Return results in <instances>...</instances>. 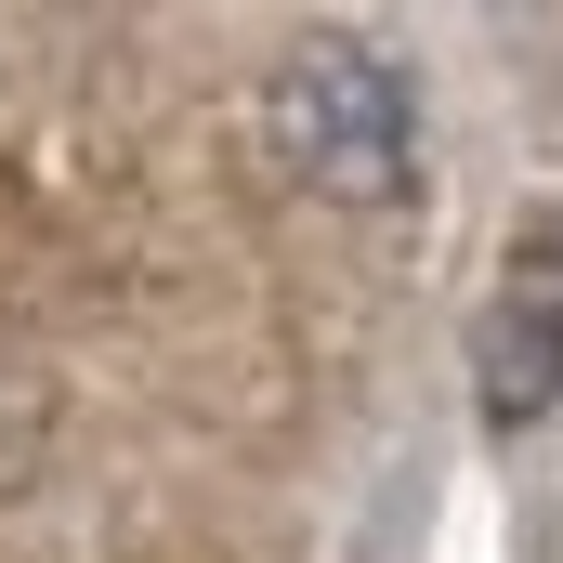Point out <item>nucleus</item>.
Instances as JSON below:
<instances>
[{"instance_id": "obj_2", "label": "nucleus", "mask_w": 563, "mask_h": 563, "mask_svg": "<svg viewBox=\"0 0 563 563\" xmlns=\"http://www.w3.org/2000/svg\"><path fill=\"white\" fill-rule=\"evenodd\" d=\"M472 380H485V420L525 432L563 407V210H538L511 236V276L472 314Z\"/></svg>"}, {"instance_id": "obj_1", "label": "nucleus", "mask_w": 563, "mask_h": 563, "mask_svg": "<svg viewBox=\"0 0 563 563\" xmlns=\"http://www.w3.org/2000/svg\"><path fill=\"white\" fill-rule=\"evenodd\" d=\"M263 132H276V157L314 197H407L420 184V92H407V66L341 40V26L288 40L276 92H263Z\"/></svg>"}]
</instances>
